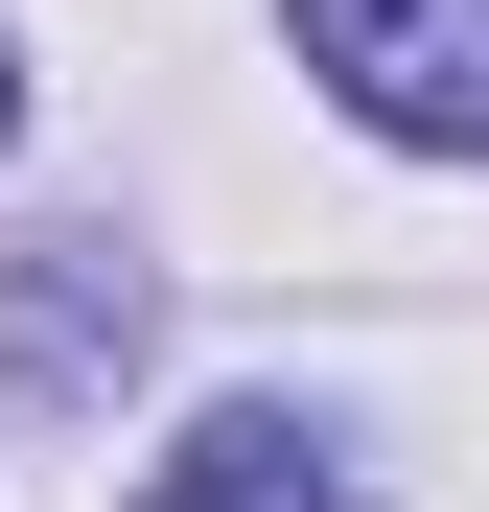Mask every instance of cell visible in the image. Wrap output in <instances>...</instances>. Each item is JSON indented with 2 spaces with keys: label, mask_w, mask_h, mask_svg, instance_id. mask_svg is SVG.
I'll return each mask as SVG.
<instances>
[{
  "label": "cell",
  "mask_w": 489,
  "mask_h": 512,
  "mask_svg": "<svg viewBox=\"0 0 489 512\" xmlns=\"http://www.w3.org/2000/svg\"><path fill=\"white\" fill-rule=\"evenodd\" d=\"M0 117H24V70H0Z\"/></svg>",
  "instance_id": "cell-3"
},
{
  "label": "cell",
  "mask_w": 489,
  "mask_h": 512,
  "mask_svg": "<svg viewBox=\"0 0 489 512\" xmlns=\"http://www.w3.org/2000/svg\"><path fill=\"white\" fill-rule=\"evenodd\" d=\"M140 512H373V489H350V443H326V419L233 396V419H187V443H163V489H140Z\"/></svg>",
  "instance_id": "cell-2"
},
{
  "label": "cell",
  "mask_w": 489,
  "mask_h": 512,
  "mask_svg": "<svg viewBox=\"0 0 489 512\" xmlns=\"http://www.w3.org/2000/svg\"><path fill=\"white\" fill-rule=\"evenodd\" d=\"M303 70H326L373 140L489 163V0H303Z\"/></svg>",
  "instance_id": "cell-1"
}]
</instances>
